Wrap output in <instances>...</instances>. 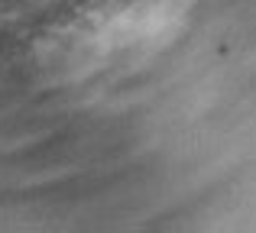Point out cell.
Listing matches in <instances>:
<instances>
[{
    "mask_svg": "<svg viewBox=\"0 0 256 233\" xmlns=\"http://www.w3.org/2000/svg\"><path fill=\"white\" fill-rule=\"evenodd\" d=\"M192 3L194 0H107L65 36V68L91 75L159 49L188 16Z\"/></svg>",
    "mask_w": 256,
    "mask_h": 233,
    "instance_id": "cell-1",
    "label": "cell"
}]
</instances>
